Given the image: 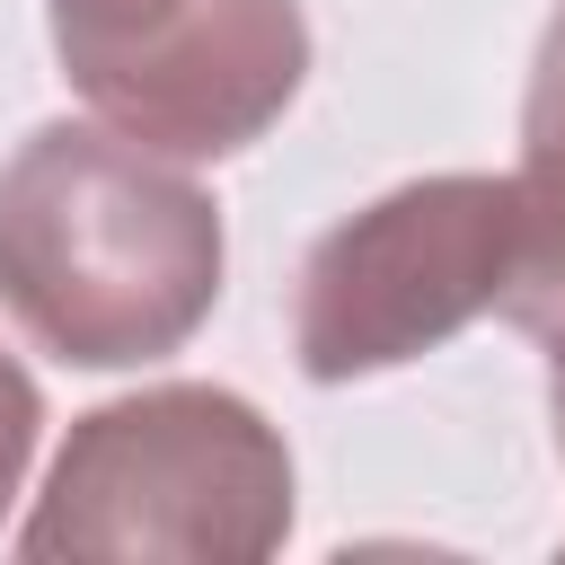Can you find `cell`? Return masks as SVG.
Instances as JSON below:
<instances>
[{
    "label": "cell",
    "instance_id": "cell-2",
    "mask_svg": "<svg viewBox=\"0 0 565 565\" xmlns=\"http://www.w3.org/2000/svg\"><path fill=\"white\" fill-rule=\"evenodd\" d=\"M291 450L230 388H141L71 424L26 556H274Z\"/></svg>",
    "mask_w": 565,
    "mask_h": 565
},
{
    "label": "cell",
    "instance_id": "cell-1",
    "mask_svg": "<svg viewBox=\"0 0 565 565\" xmlns=\"http://www.w3.org/2000/svg\"><path fill=\"white\" fill-rule=\"evenodd\" d=\"M0 300L79 371L177 353L221 300V212L168 150L44 124L0 168Z\"/></svg>",
    "mask_w": 565,
    "mask_h": 565
},
{
    "label": "cell",
    "instance_id": "cell-5",
    "mask_svg": "<svg viewBox=\"0 0 565 565\" xmlns=\"http://www.w3.org/2000/svg\"><path fill=\"white\" fill-rule=\"evenodd\" d=\"M521 150L539 159H565V0L539 35V62H530V106H521Z\"/></svg>",
    "mask_w": 565,
    "mask_h": 565
},
{
    "label": "cell",
    "instance_id": "cell-6",
    "mask_svg": "<svg viewBox=\"0 0 565 565\" xmlns=\"http://www.w3.org/2000/svg\"><path fill=\"white\" fill-rule=\"evenodd\" d=\"M35 424H44V397H35V380L0 353V512H9L18 477H26V459H35Z\"/></svg>",
    "mask_w": 565,
    "mask_h": 565
},
{
    "label": "cell",
    "instance_id": "cell-7",
    "mask_svg": "<svg viewBox=\"0 0 565 565\" xmlns=\"http://www.w3.org/2000/svg\"><path fill=\"white\" fill-rule=\"evenodd\" d=\"M539 344H547V406H556V450H565V327H547Z\"/></svg>",
    "mask_w": 565,
    "mask_h": 565
},
{
    "label": "cell",
    "instance_id": "cell-4",
    "mask_svg": "<svg viewBox=\"0 0 565 565\" xmlns=\"http://www.w3.org/2000/svg\"><path fill=\"white\" fill-rule=\"evenodd\" d=\"M53 53L97 124L168 150H247L309 71L300 0H53Z\"/></svg>",
    "mask_w": 565,
    "mask_h": 565
},
{
    "label": "cell",
    "instance_id": "cell-3",
    "mask_svg": "<svg viewBox=\"0 0 565 565\" xmlns=\"http://www.w3.org/2000/svg\"><path fill=\"white\" fill-rule=\"evenodd\" d=\"M521 265V185L512 177H415L353 221H335L291 300V344L318 388L397 371L486 309H503Z\"/></svg>",
    "mask_w": 565,
    "mask_h": 565
}]
</instances>
